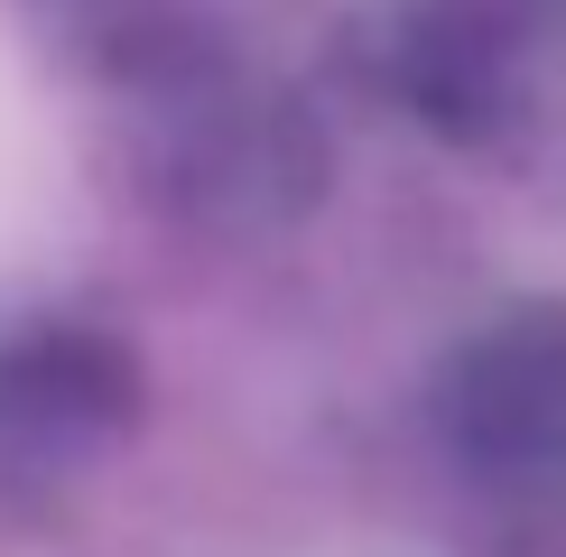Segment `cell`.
<instances>
[{
	"mask_svg": "<svg viewBox=\"0 0 566 557\" xmlns=\"http://www.w3.org/2000/svg\"><path fill=\"white\" fill-rule=\"evenodd\" d=\"M0 130H10V122H0Z\"/></svg>",
	"mask_w": 566,
	"mask_h": 557,
	"instance_id": "cell-1",
	"label": "cell"
}]
</instances>
